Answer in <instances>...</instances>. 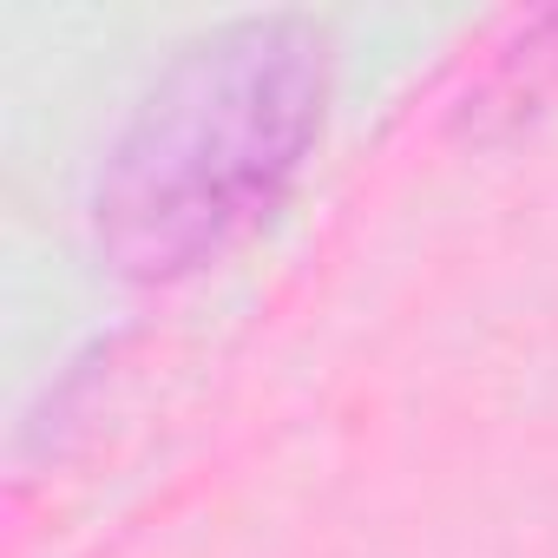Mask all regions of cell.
I'll return each instance as SVG.
<instances>
[{
	"instance_id": "obj_1",
	"label": "cell",
	"mask_w": 558,
	"mask_h": 558,
	"mask_svg": "<svg viewBox=\"0 0 558 558\" xmlns=\"http://www.w3.org/2000/svg\"><path fill=\"white\" fill-rule=\"evenodd\" d=\"M323 119V34L236 21L197 40L125 125L99 178V243L125 276L223 250L296 171Z\"/></svg>"
}]
</instances>
